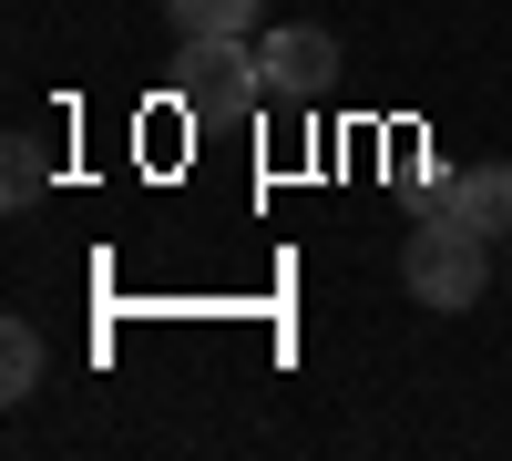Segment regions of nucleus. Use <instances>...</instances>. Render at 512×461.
<instances>
[{
	"mask_svg": "<svg viewBox=\"0 0 512 461\" xmlns=\"http://www.w3.org/2000/svg\"><path fill=\"white\" fill-rule=\"evenodd\" d=\"M175 113L195 134H246L256 113H267V72H256V41L236 31H205V41H175Z\"/></svg>",
	"mask_w": 512,
	"mask_h": 461,
	"instance_id": "nucleus-1",
	"label": "nucleus"
},
{
	"mask_svg": "<svg viewBox=\"0 0 512 461\" xmlns=\"http://www.w3.org/2000/svg\"><path fill=\"white\" fill-rule=\"evenodd\" d=\"M400 287L420 308H482V287H492V236H472V226H451V216H420L410 236H400Z\"/></svg>",
	"mask_w": 512,
	"mask_h": 461,
	"instance_id": "nucleus-2",
	"label": "nucleus"
},
{
	"mask_svg": "<svg viewBox=\"0 0 512 461\" xmlns=\"http://www.w3.org/2000/svg\"><path fill=\"white\" fill-rule=\"evenodd\" d=\"M256 72H267V103H277V113H308L328 82H338V31H318V21L256 31Z\"/></svg>",
	"mask_w": 512,
	"mask_h": 461,
	"instance_id": "nucleus-3",
	"label": "nucleus"
},
{
	"mask_svg": "<svg viewBox=\"0 0 512 461\" xmlns=\"http://www.w3.org/2000/svg\"><path fill=\"white\" fill-rule=\"evenodd\" d=\"M420 216H451L472 236H512V164H461V175H441L420 195Z\"/></svg>",
	"mask_w": 512,
	"mask_h": 461,
	"instance_id": "nucleus-4",
	"label": "nucleus"
},
{
	"mask_svg": "<svg viewBox=\"0 0 512 461\" xmlns=\"http://www.w3.org/2000/svg\"><path fill=\"white\" fill-rule=\"evenodd\" d=\"M256 11H267V0H164L175 41H205V31H236V41H256Z\"/></svg>",
	"mask_w": 512,
	"mask_h": 461,
	"instance_id": "nucleus-5",
	"label": "nucleus"
},
{
	"mask_svg": "<svg viewBox=\"0 0 512 461\" xmlns=\"http://www.w3.org/2000/svg\"><path fill=\"white\" fill-rule=\"evenodd\" d=\"M41 390V328H0V400H31Z\"/></svg>",
	"mask_w": 512,
	"mask_h": 461,
	"instance_id": "nucleus-6",
	"label": "nucleus"
},
{
	"mask_svg": "<svg viewBox=\"0 0 512 461\" xmlns=\"http://www.w3.org/2000/svg\"><path fill=\"white\" fill-rule=\"evenodd\" d=\"M41 175H52V164H41V144H31V134H11V154H0V205H31V195H41Z\"/></svg>",
	"mask_w": 512,
	"mask_h": 461,
	"instance_id": "nucleus-7",
	"label": "nucleus"
}]
</instances>
